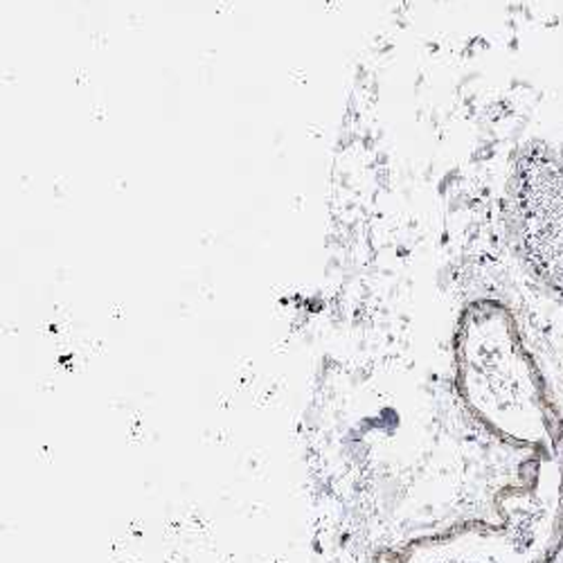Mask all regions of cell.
Wrapping results in <instances>:
<instances>
[{"label":"cell","mask_w":563,"mask_h":563,"mask_svg":"<svg viewBox=\"0 0 563 563\" xmlns=\"http://www.w3.org/2000/svg\"><path fill=\"white\" fill-rule=\"evenodd\" d=\"M457 382L472 410L500 435L539 444L548 417L534 369L505 307H468L457 332Z\"/></svg>","instance_id":"obj_1"},{"label":"cell","mask_w":563,"mask_h":563,"mask_svg":"<svg viewBox=\"0 0 563 563\" xmlns=\"http://www.w3.org/2000/svg\"><path fill=\"white\" fill-rule=\"evenodd\" d=\"M509 203L523 251L563 285V145H530L514 163Z\"/></svg>","instance_id":"obj_2"},{"label":"cell","mask_w":563,"mask_h":563,"mask_svg":"<svg viewBox=\"0 0 563 563\" xmlns=\"http://www.w3.org/2000/svg\"><path fill=\"white\" fill-rule=\"evenodd\" d=\"M377 563H530L519 545L507 537L481 528L460 530L446 537L388 552Z\"/></svg>","instance_id":"obj_3"}]
</instances>
